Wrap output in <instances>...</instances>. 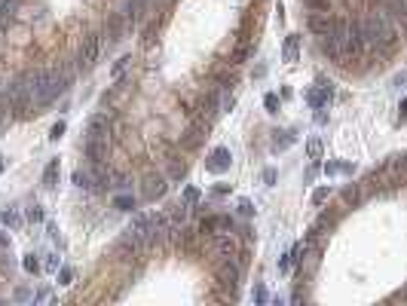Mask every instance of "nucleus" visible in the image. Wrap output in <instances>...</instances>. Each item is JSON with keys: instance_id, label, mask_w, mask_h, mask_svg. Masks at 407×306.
<instances>
[{"instance_id": "c85d7f7f", "label": "nucleus", "mask_w": 407, "mask_h": 306, "mask_svg": "<svg viewBox=\"0 0 407 306\" xmlns=\"http://www.w3.org/2000/svg\"><path fill=\"white\" fill-rule=\"evenodd\" d=\"M64 129H67V126H64V123H61V120H58V123H55V126H52V129H49V138H52V141H58V138H61V135H64Z\"/></svg>"}, {"instance_id": "c756f323", "label": "nucleus", "mask_w": 407, "mask_h": 306, "mask_svg": "<svg viewBox=\"0 0 407 306\" xmlns=\"http://www.w3.org/2000/svg\"><path fill=\"white\" fill-rule=\"evenodd\" d=\"M28 220H34V223L43 220V208H40V205H31V208H28Z\"/></svg>"}, {"instance_id": "58836bf2", "label": "nucleus", "mask_w": 407, "mask_h": 306, "mask_svg": "<svg viewBox=\"0 0 407 306\" xmlns=\"http://www.w3.org/2000/svg\"><path fill=\"white\" fill-rule=\"evenodd\" d=\"M398 113H401V120H407V101H401V107H398Z\"/></svg>"}, {"instance_id": "412c9836", "label": "nucleus", "mask_w": 407, "mask_h": 306, "mask_svg": "<svg viewBox=\"0 0 407 306\" xmlns=\"http://www.w3.org/2000/svg\"><path fill=\"white\" fill-rule=\"evenodd\" d=\"M184 202H187L190 208L199 205V190H196V187H187V190H184Z\"/></svg>"}, {"instance_id": "39448f33", "label": "nucleus", "mask_w": 407, "mask_h": 306, "mask_svg": "<svg viewBox=\"0 0 407 306\" xmlns=\"http://www.w3.org/2000/svg\"><path fill=\"white\" fill-rule=\"evenodd\" d=\"M367 43H364V34H361V22H349V37H346V46H343V55H364Z\"/></svg>"}, {"instance_id": "2f4dec72", "label": "nucleus", "mask_w": 407, "mask_h": 306, "mask_svg": "<svg viewBox=\"0 0 407 306\" xmlns=\"http://www.w3.org/2000/svg\"><path fill=\"white\" fill-rule=\"evenodd\" d=\"M303 4H306V7H309L312 13H321V10L328 7V0H303Z\"/></svg>"}, {"instance_id": "473e14b6", "label": "nucleus", "mask_w": 407, "mask_h": 306, "mask_svg": "<svg viewBox=\"0 0 407 306\" xmlns=\"http://www.w3.org/2000/svg\"><path fill=\"white\" fill-rule=\"evenodd\" d=\"M343 199H346V202H358V190H355V187H346V190H343Z\"/></svg>"}, {"instance_id": "a878e982", "label": "nucleus", "mask_w": 407, "mask_h": 306, "mask_svg": "<svg viewBox=\"0 0 407 306\" xmlns=\"http://www.w3.org/2000/svg\"><path fill=\"white\" fill-rule=\"evenodd\" d=\"M73 282V270L70 266H61V273H58V285H70Z\"/></svg>"}, {"instance_id": "e433bc0d", "label": "nucleus", "mask_w": 407, "mask_h": 306, "mask_svg": "<svg viewBox=\"0 0 407 306\" xmlns=\"http://www.w3.org/2000/svg\"><path fill=\"white\" fill-rule=\"evenodd\" d=\"M46 270H49V273H55V270H58V257H55V254H49V260H46Z\"/></svg>"}, {"instance_id": "4be33fe9", "label": "nucleus", "mask_w": 407, "mask_h": 306, "mask_svg": "<svg viewBox=\"0 0 407 306\" xmlns=\"http://www.w3.org/2000/svg\"><path fill=\"white\" fill-rule=\"evenodd\" d=\"M202 129H205V126H202V123H196V126H193V129L187 132V147H193V144H199V135H202Z\"/></svg>"}, {"instance_id": "f8f14e48", "label": "nucleus", "mask_w": 407, "mask_h": 306, "mask_svg": "<svg viewBox=\"0 0 407 306\" xmlns=\"http://www.w3.org/2000/svg\"><path fill=\"white\" fill-rule=\"evenodd\" d=\"M211 248H214V254H217V257H224V260L236 257V251H239V248H236V242H233L230 236H217V239L211 242Z\"/></svg>"}, {"instance_id": "6e6552de", "label": "nucleus", "mask_w": 407, "mask_h": 306, "mask_svg": "<svg viewBox=\"0 0 407 306\" xmlns=\"http://www.w3.org/2000/svg\"><path fill=\"white\" fill-rule=\"evenodd\" d=\"M107 135H110V117L107 113H95L86 126V141L89 138H107Z\"/></svg>"}, {"instance_id": "b1692460", "label": "nucleus", "mask_w": 407, "mask_h": 306, "mask_svg": "<svg viewBox=\"0 0 407 306\" xmlns=\"http://www.w3.org/2000/svg\"><path fill=\"white\" fill-rule=\"evenodd\" d=\"M264 107H267L270 113H276V110H279V95H276V92H270V95L264 98Z\"/></svg>"}, {"instance_id": "2eb2a0df", "label": "nucleus", "mask_w": 407, "mask_h": 306, "mask_svg": "<svg viewBox=\"0 0 407 306\" xmlns=\"http://www.w3.org/2000/svg\"><path fill=\"white\" fill-rule=\"evenodd\" d=\"M383 7L392 19H401L407 25V0H383Z\"/></svg>"}, {"instance_id": "7ed1b4c3", "label": "nucleus", "mask_w": 407, "mask_h": 306, "mask_svg": "<svg viewBox=\"0 0 407 306\" xmlns=\"http://www.w3.org/2000/svg\"><path fill=\"white\" fill-rule=\"evenodd\" d=\"M98 52H101V34H89L86 40H83V46H80L77 64H80V67H92L95 58H98Z\"/></svg>"}, {"instance_id": "cd10ccee", "label": "nucleus", "mask_w": 407, "mask_h": 306, "mask_svg": "<svg viewBox=\"0 0 407 306\" xmlns=\"http://www.w3.org/2000/svg\"><path fill=\"white\" fill-rule=\"evenodd\" d=\"M239 214H242V217H251V214H254L251 199H239Z\"/></svg>"}, {"instance_id": "aec40b11", "label": "nucleus", "mask_w": 407, "mask_h": 306, "mask_svg": "<svg viewBox=\"0 0 407 306\" xmlns=\"http://www.w3.org/2000/svg\"><path fill=\"white\" fill-rule=\"evenodd\" d=\"M73 184H77V187H86V190L95 187V184H92V175H86V172H73Z\"/></svg>"}, {"instance_id": "9b49d317", "label": "nucleus", "mask_w": 407, "mask_h": 306, "mask_svg": "<svg viewBox=\"0 0 407 306\" xmlns=\"http://www.w3.org/2000/svg\"><path fill=\"white\" fill-rule=\"evenodd\" d=\"M230 226H233L230 217H205V220L199 223V233H202V236H214L217 230H230Z\"/></svg>"}, {"instance_id": "1a4fd4ad", "label": "nucleus", "mask_w": 407, "mask_h": 306, "mask_svg": "<svg viewBox=\"0 0 407 306\" xmlns=\"http://www.w3.org/2000/svg\"><path fill=\"white\" fill-rule=\"evenodd\" d=\"M86 157H89L92 166L104 163V157H107V138H89L86 141Z\"/></svg>"}, {"instance_id": "f03ea898", "label": "nucleus", "mask_w": 407, "mask_h": 306, "mask_svg": "<svg viewBox=\"0 0 407 306\" xmlns=\"http://www.w3.org/2000/svg\"><path fill=\"white\" fill-rule=\"evenodd\" d=\"M67 83H70V70L67 67H55V70H46V83H43V92H40V98H37V104H49V101H55L64 89H67Z\"/></svg>"}, {"instance_id": "f257e3e1", "label": "nucleus", "mask_w": 407, "mask_h": 306, "mask_svg": "<svg viewBox=\"0 0 407 306\" xmlns=\"http://www.w3.org/2000/svg\"><path fill=\"white\" fill-rule=\"evenodd\" d=\"M367 19H371V25H374V31H377V43H380V46H392V43L398 40V25H395V19L386 13V7H377Z\"/></svg>"}, {"instance_id": "ddd939ff", "label": "nucleus", "mask_w": 407, "mask_h": 306, "mask_svg": "<svg viewBox=\"0 0 407 306\" xmlns=\"http://www.w3.org/2000/svg\"><path fill=\"white\" fill-rule=\"evenodd\" d=\"M331 25H334V19H328L324 13H312V16H309V31L318 34V37L331 34Z\"/></svg>"}, {"instance_id": "c9c22d12", "label": "nucleus", "mask_w": 407, "mask_h": 306, "mask_svg": "<svg viewBox=\"0 0 407 306\" xmlns=\"http://www.w3.org/2000/svg\"><path fill=\"white\" fill-rule=\"evenodd\" d=\"M13 7V0H0V22H4L7 19V10Z\"/></svg>"}, {"instance_id": "bb28decb", "label": "nucleus", "mask_w": 407, "mask_h": 306, "mask_svg": "<svg viewBox=\"0 0 407 306\" xmlns=\"http://www.w3.org/2000/svg\"><path fill=\"white\" fill-rule=\"evenodd\" d=\"M22 266H25L28 273H37V270H40V263H37V257H34V254H28V257L22 260Z\"/></svg>"}, {"instance_id": "a19ab883", "label": "nucleus", "mask_w": 407, "mask_h": 306, "mask_svg": "<svg viewBox=\"0 0 407 306\" xmlns=\"http://www.w3.org/2000/svg\"><path fill=\"white\" fill-rule=\"evenodd\" d=\"M0 245H10V236L4 233V230H0Z\"/></svg>"}, {"instance_id": "37998d69", "label": "nucleus", "mask_w": 407, "mask_h": 306, "mask_svg": "<svg viewBox=\"0 0 407 306\" xmlns=\"http://www.w3.org/2000/svg\"><path fill=\"white\" fill-rule=\"evenodd\" d=\"M0 172H4V157H0Z\"/></svg>"}, {"instance_id": "f3484780", "label": "nucleus", "mask_w": 407, "mask_h": 306, "mask_svg": "<svg viewBox=\"0 0 407 306\" xmlns=\"http://www.w3.org/2000/svg\"><path fill=\"white\" fill-rule=\"evenodd\" d=\"M129 64H132V55H120L117 61H114V67H110V73H114L117 76V80H120V76L129 70Z\"/></svg>"}, {"instance_id": "423d86ee", "label": "nucleus", "mask_w": 407, "mask_h": 306, "mask_svg": "<svg viewBox=\"0 0 407 306\" xmlns=\"http://www.w3.org/2000/svg\"><path fill=\"white\" fill-rule=\"evenodd\" d=\"M230 150L227 147H214L211 153H208V160H205V169L208 172H214V175H220V172H227L230 169Z\"/></svg>"}, {"instance_id": "7c9ffc66", "label": "nucleus", "mask_w": 407, "mask_h": 306, "mask_svg": "<svg viewBox=\"0 0 407 306\" xmlns=\"http://www.w3.org/2000/svg\"><path fill=\"white\" fill-rule=\"evenodd\" d=\"M392 166H395L398 172H407V153H398V157L392 160Z\"/></svg>"}, {"instance_id": "0eeeda50", "label": "nucleus", "mask_w": 407, "mask_h": 306, "mask_svg": "<svg viewBox=\"0 0 407 306\" xmlns=\"http://www.w3.org/2000/svg\"><path fill=\"white\" fill-rule=\"evenodd\" d=\"M217 279H220V285H224V288L236 291V285H239V266L233 263V257L217 266Z\"/></svg>"}, {"instance_id": "6ab92c4d", "label": "nucleus", "mask_w": 407, "mask_h": 306, "mask_svg": "<svg viewBox=\"0 0 407 306\" xmlns=\"http://www.w3.org/2000/svg\"><path fill=\"white\" fill-rule=\"evenodd\" d=\"M321 138H309L306 141V153H309V160H321Z\"/></svg>"}, {"instance_id": "f704fd0d", "label": "nucleus", "mask_w": 407, "mask_h": 306, "mask_svg": "<svg viewBox=\"0 0 407 306\" xmlns=\"http://www.w3.org/2000/svg\"><path fill=\"white\" fill-rule=\"evenodd\" d=\"M7 107H13V104H10V98H7V101H4V98H0V123H4V120H7V113H10Z\"/></svg>"}, {"instance_id": "5701e85b", "label": "nucleus", "mask_w": 407, "mask_h": 306, "mask_svg": "<svg viewBox=\"0 0 407 306\" xmlns=\"http://www.w3.org/2000/svg\"><path fill=\"white\" fill-rule=\"evenodd\" d=\"M328 196H331V187H318L315 193H312V205H321Z\"/></svg>"}, {"instance_id": "393cba45", "label": "nucleus", "mask_w": 407, "mask_h": 306, "mask_svg": "<svg viewBox=\"0 0 407 306\" xmlns=\"http://www.w3.org/2000/svg\"><path fill=\"white\" fill-rule=\"evenodd\" d=\"M4 223H10V226H19V223H22V217H19V211H13V208H7V211H4Z\"/></svg>"}, {"instance_id": "72a5a7b5", "label": "nucleus", "mask_w": 407, "mask_h": 306, "mask_svg": "<svg viewBox=\"0 0 407 306\" xmlns=\"http://www.w3.org/2000/svg\"><path fill=\"white\" fill-rule=\"evenodd\" d=\"M254 300H257V303H267V288H264V285L254 288Z\"/></svg>"}, {"instance_id": "dca6fc26", "label": "nucleus", "mask_w": 407, "mask_h": 306, "mask_svg": "<svg viewBox=\"0 0 407 306\" xmlns=\"http://www.w3.org/2000/svg\"><path fill=\"white\" fill-rule=\"evenodd\" d=\"M55 181H58V160H49L46 169H43V184L46 187H55Z\"/></svg>"}, {"instance_id": "20e7f679", "label": "nucleus", "mask_w": 407, "mask_h": 306, "mask_svg": "<svg viewBox=\"0 0 407 306\" xmlns=\"http://www.w3.org/2000/svg\"><path fill=\"white\" fill-rule=\"evenodd\" d=\"M331 95H334V83H331V80H324V76H321V80H318V86L306 92V104H309L312 110H318V107H328Z\"/></svg>"}, {"instance_id": "4c0bfd02", "label": "nucleus", "mask_w": 407, "mask_h": 306, "mask_svg": "<svg viewBox=\"0 0 407 306\" xmlns=\"http://www.w3.org/2000/svg\"><path fill=\"white\" fill-rule=\"evenodd\" d=\"M264 181H267V184H273V181H276V172H273V169H267V172H264Z\"/></svg>"}, {"instance_id": "9d476101", "label": "nucleus", "mask_w": 407, "mask_h": 306, "mask_svg": "<svg viewBox=\"0 0 407 306\" xmlns=\"http://www.w3.org/2000/svg\"><path fill=\"white\" fill-rule=\"evenodd\" d=\"M166 178L162 175H150V178H147L144 181V190H141V193H144V199H156V196H162L166 193Z\"/></svg>"}, {"instance_id": "4468645a", "label": "nucleus", "mask_w": 407, "mask_h": 306, "mask_svg": "<svg viewBox=\"0 0 407 306\" xmlns=\"http://www.w3.org/2000/svg\"><path fill=\"white\" fill-rule=\"evenodd\" d=\"M282 55H285V61H297V55H300V37H297V34H288V37H285Z\"/></svg>"}, {"instance_id": "a211bd4d", "label": "nucleus", "mask_w": 407, "mask_h": 306, "mask_svg": "<svg viewBox=\"0 0 407 306\" xmlns=\"http://www.w3.org/2000/svg\"><path fill=\"white\" fill-rule=\"evenodd\" d=\"M135 205H138V202H135V196H132V193H123V196H117V199H114V208H120V211H132Z\"/></svg>"}, {"instance_id": "79ce46f5", "label": "nucleus", "mask_w": 407, "mask_h": 306, "mask_svg": "<svg viewBox=\"0 0 407 306\" xmlns=\"http://www.w3.org/2000/svg\"><path fill=\"white\" fill-rule=\"evenodd\" d=\"M398 297H401V300H407V288H404V291H401V294H398Z\"/></svg>"}, {"instance_id": "ea45409f", "label": "nucleus", "mask_w": 407, "mask_h": 306, "mask_svg": "<svg viewBox=\"0 0 407 306\" xmlns=\"http://www.w3.org/2000/svg\"><path fill=\"white\" fill-rule=\"evenodd\" d=\"M395 83H398V86H401V83H407V70H404V73H398V76H395Z\"/></svg>"}]
</instances>
